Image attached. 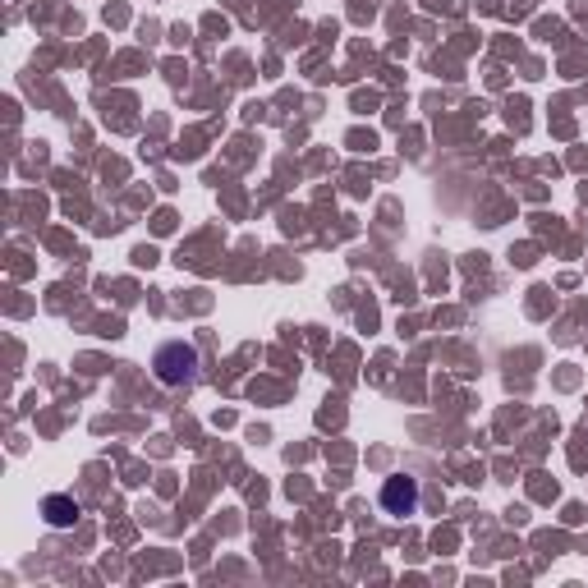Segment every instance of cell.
<instances>
[{
  "mask_svg": "<svg viewBox=\"0 0 588 588\" xmlns=\"http://www.w3.org/2000/svg\"><path fill=\"white\" fill-rule=\"evenodd\" d=\"M152 368H157V377L166 386H189L193 377H198V350L184 345V340H170V345H161L157 350Z\"/></svg>",
  "mask_w": 588,
  "mask_h": 588,
  "instance_id": "6da1fadb",
  "label": "cell"
},
{
  "mask_svg": "<svg viewBox=\"0 0 588 588\" xmlns=\"http://www.w3.org/2000/svg\"><path fill=\"white\" fill-rule=\"evenodd\" d=\"M382 510L386 515H414L419 510V483L414 478H386V487H382Z\"/></svg>",
  "mask_w": 588,
  "mask_h": 588,
  "instance_id": "7a4b0ae2",
  "label": "cell"
},
{
  "mask_svg": "<svg viewBox=\"0 0 588 588\" xmlns=\"http://www.w3.org/2000/svg\"><path fill=\"white\" fill-rule=\"evenodd\" d=\"M46 520L56 524V529H65V524L79 520V501H69V497H46Z\"/></svg>",
  "mask_w": 588,
  "mask_h": 588,
  "instance_id": "3957f363",
  "label": "cell"
}]
</instances>
